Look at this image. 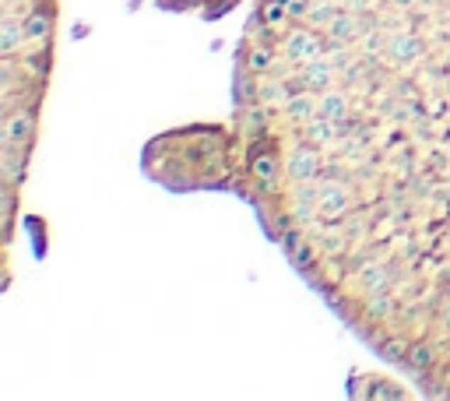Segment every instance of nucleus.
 Returning a JSON list of instances; mask_svg holds the SVG:
<instances>
[{
  "instance_id": "nucleus-1",
  "label": "nucleus",
  "mask_w": 450,
  "mask_h": 401,
  "mask_svg": "<svg viewBox=\"0 0 450 401\" xmlns=\"http://www.w3.org/2000/svg\"><path fill=\"white\" fill-rule=\"evenodd\" d=\"M225 166L327 306L450 398V0H261Z\"/></svg>"
},
{
  "instance_id": "nucleus-2",
  "label": "nucleus",
  "mask_w": 450,
  "mask_h": 401,
  "mask_svg": "<svg viewBox=\"0 0 450 401\" xmlns=\"http://www.w3.org/2000/svg\"><path fill=\"white\" fill-rule=\"evenodd\" d=\"M25 50L21 74L4 89V152H7V191H18L21 148L32 141L35 109L46 85L50 57V0H4V60Z\"/></svg>"
}]
</instances>
